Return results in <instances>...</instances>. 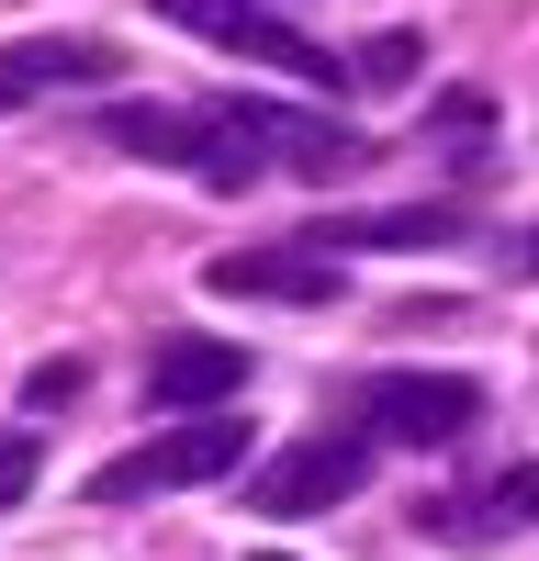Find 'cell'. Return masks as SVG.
Masks as SVG:
<instances>
[{"label":"cell","mask_w":539,"mask_h":561,"mask_svg":"<svg viewBox=\"0 0 539 561\" xmlns=\"http://www.w3.org/2000/svg\"><path fill=\"white\" fill-rule=\"evenodd\" d=\"M102 147L158 158V169H180V180H203V192H248V180L270 169L259 135L225 113V102H113V113H102Z\"/></svg>","instance_id":"1"},{"label":"cell","mask_w":539,"mask_h":561,"mask_svg":"<svg viewBox=\"0 0 539 561\" xmlns=\"http://www.w3.org/2000/svg\"><path fill=\"white\" fill-rule=\"evenodd\" d=\"M158 23H180V34H203V45H225V57H248V68H270V79H293V90H348L359 68L337 57V45H314L303 23H282V12H259V0H158Z\"/></svg>","instance_id":"2"},{"label":"cell","mask_w":539,"mask_h":561,"mask_svg":"<svg viewBox=\"0 0 539 561\" xmlns=\"http://www.w3.org/2000/svg\"><path fill=\"white\" fill-rule=\"evenodd\" d=\"M225 472H248V427L237 415H192V427L102 460V472H90V505H147V494H192V483H225Z\"/></svg>","instance_id":"3"},{"label":"cell","mask_w":539,"mask_h":561,"mask_svg":"<svg viewBox=\"0 0 539 561\" xmlns=\"http://www.w3.org/2000/svg\"><path fill=\"white\" fill-rule=\"evenodd\" d=\"M359 427L404 438V449H449V438L483 427V382H461V370H382V382L359 393Z\"/></svg>","instance_id":"4"},{"label":"cell","mask_w":539,"mask_h":561,"mask_svg":"<svg viewBox=\"0 0 539 561\" xmlns=\"http://www.w3.org/2000/svg\"><path fill=\"white\" fill-rule=\"evenodd\" d=\"M359 483H371V438L326 427V438H293L282 460H259L248 505H259V517H326V505H348Z\"/></svg>","instance_id":"5"},{"label":"cell","mask_w":539,"mask_h":561,"mask_svg":"<svg viewBox=\"0 0 539 561\" xmlns=\"http://www.w3.org/2000/svg\"><path fill=\"white\" fill-rule=\"evenodd\" d=\"M248 348H225V337H192V325H180V337H158L147 348V404L158 415H214V404H237L248 393Z\"/></svg>","instance_id":"6"},{"label":"cell","mask_w":539,"mask_h":561,"mask_svg":"<svg viewBox=\"0 0 539 561\" xmlns=\"http://www.w3.org/2000/svg\"><path fill=\"white\" fill-rule=\"evenodd\" d=\"M203 280L225 304H337L348 259H326V248H237V259H214Z\"/></svg>","instance_id":"7"},{"label":"cell","mask_w":539,"mask_h":561,"mask_svg":"<svg viewBox=\"0 0 539 561\" xmlns=\"http://www.w3.org/2000/svg\"><path fill=\"white\" fill-rule=\"evenodd\" d=\"M214 102L259 135V158H293L303 180H337V169H359V158H371V147H359L348 124H326V113H282V102H248V90H214Z\"/></svg>","instance_id":"8"},{"label":"cell","mask_w":539,"mask_h":561,"mask_svg":"<svg viewBox=\"0 0 539 561\" xmlns=\"http://www.w3.org/2000/svg\"><path fill=\"white\" fill-rule=\"evenodd\" d=\"M461 237H472V214H461V203H382V214H326L303 248L359 259V248H461Z\"/></svg>","instance_id":"9"},{"label":"cell","mask_w":539,"mask_h":561,"mask_svg":"<svg viewBox=\"0 0 539 561\" xmlns=\"http://www.w3.org/2000/svg\"><path fill=\"white\" fill-rule=\"evenodd\" d=\"M113 68H124V57H113L102 34H23L12 57H0V79H12V90H57V79H113Z\"/></svg>","instance_id":"10"},{"label":"cell","mask_w":539,"mask_h":561,"mask_svg":"<svg viewBox=\"0 0 539 561\" xmlns=\"http://www.w3.org/2000/svg\"><path fill=\"white\" fill-rule=\"evenodd\" d=\"M79 393H90L79 359H34V370H23V404H34V415H57V404H79Z\"/></svg>","instance_id":"11"},{"label":"cell","mask_w":539,"mask_h":561,"mask_svg":"<svg viewBox=\"0 0 539 561\" xmlns=\"http://www.w3.org/2000/svg\"><path fill=\"white\" fill-rule=\"evenodd\" d=\"M404 68H416V34H371L359 45V90H404Z\"/></svg>","instance_id":"12"},{"label":"cell","mask_w":539,"mask_h":561,"mask_svg":"<svg viewBox=\"0 0 539 561\" xmlns=\"http://www.w3.org/2000/svg\"><path fill=\"white\" fill-rule=\"evenodd\" d=\"M483 517H494V528H528V517H539V460H528V472H506V483L483 494Z\"/></svg>","instance_id":"13"},{"label":"cell","mask_w":539,"mask_h":561,"mask_svg":"<svg viewBox=\"0 0 539 561\" xmlns=\"http://www.w3.org/2000/svg\"><path fill=\"white\" fill-rule=\"evenodd\" d=\"M34 460H45L34 438H0V517H12V505L34 494Z\"/></svg>","instance_id":"14"},{"label":"cell","mask_w":539,"mask_h":561,"mask_svg":"<svg viewBox=\"0 0 539 561\" xmlns=\"http://www.w3.org/2000/svg\"><path fill=\"white\" fill-rule=\"evenodd\" d=\"M517 280H539V225H517Z\"/></svg>","instance_id":"15"},{"label":"cell","mask_w":539,"mask_h":561,"mask_svg":"<svg viewBox=\"0 0 539 561\" xmlns=\"http://www.w3.org/2000/svg\"><path fill=\"white\" fill-rule=\"evenodd\" d=\"M0 102H23V90H12V79H0Z\"/></svg>","instance_id":"16"},{"label":"cell","mask_w":539,"mask_h":561,"mask_svg":"<svg viewBox=\"0 0 539 561\" xmlns=\"http://www.w3.org/2000/svg\"><path fill=\"white\" fill-rule=\"evenodd\" d=\"M259 561H282V550H259Z\"/></svg>","instance_id":"17"}]
</instances>
